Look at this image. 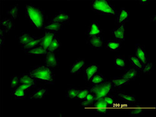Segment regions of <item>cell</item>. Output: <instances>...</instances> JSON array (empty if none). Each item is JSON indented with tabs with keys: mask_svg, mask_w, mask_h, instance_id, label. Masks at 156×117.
Returning a JSON list of instances; mask_svg holds the SVG:
<instances>
[{
	"mask_svg": "<svg viewBox=\"0 0 156 117\" xmlns=\"http://www.w3.org/2000/svg\"><path fill=\"white\" fill-rule=\"evenodd\" d=\"M46 66L51 69L55 68L59 66L58 59L56 57L55 53H50L48 52L46 55L45 59Z\"/></svg>",
	"mask_w": 156,
	"mask_h": 117,
	"instance_id": "52a82bcc",
	"label": "cell"
},
{
	"mask_svg": "<svg viewBox=\"0 0 156 117\" xmlns=\"http://www.w3.org/2000/svg\"><path fill=\"white\" fill-rule=\"evenodd\" d=\"M130 12L124 8H122L117 15V22L118 24H123L129 19Z\"/></svg>",
	"mask_w": 156,
	"mask_h": 117,
	"instance_id": "5bb4252c",
	"label": "cell"
},
{
	"mask_svg": "<svg viewBox=\"0 0 156 117\" xmlns=\"http://www.w3.org/2000/svg\"><path fill=\"white\" fill-rule=\"evenodd\" d=\"M48 53V49L41 46H37L25 51V53L28 55H46Z\"/></svg>",
	"mask_w": 156,
	"mask_h": 117,
	"instance_id": "2e32d148",
	"label": "cell"
},
{
	"mask_svg": "<svg viewBox=\"0 0 156 117\" xmlns=\"http://www.w3.org/2000/svg\"><path fill=\"white\" fill-rule=\"evenodd\" d=\"M144 113L143 109H132L129 111V115L131 116H139Z\"/></svg>",
	"mask_w": 156,
	"mask_h": 117,
	"instance_id": "8d00e7d4",
	"label": "cell"
},
{
	"mask_svg": "<svg viewBox=\"0 0 156 117\" xmlns=\"http://www.w3.org/2000/svg\"><path fill=\"white\" fill-rule=\"evenodd\" d=\"M43 39V36L41 37H33L32 40L27 44H26L25 45L22 46V48L23 50L25 51L27 50L28 49H30L31 48H33L34 47H36L37 46L40 45V43H41V40Z\"/></svg>",
	"mask_w": 156,
	"mask_h": 117,
	"instance_id": "44dd1931",
	"label": "cell"
},
{
	"mask_svg": "<svg viewBox=\"0 0 156 117\" xmlns=\"http://www.w3.org/2000/svg\"><path fill=\"white\" fill-rule=\"evenodd\" d=\"M117 95L118 97L124 101L126 103H134L136 102V99L134 95H129V94H126V93L123 92H119L118 94H117Z\"/></svg>",
	"mask_w": 156,
	"mask_h": 117,
	"instance_id": "d4e9b609",
	"label": "cell"
},
{
	"mask_svg": "<svg viewBox=\"0 0 156 117\" xmlns=\"http://www.w3.org/2000/svg\"><path fill=\"white\" fill-rule=\"evenodd\" d=\"M135 56L143 63L146 64L148 62V56L144 48L140 44H136V54Z\"/></svg>",
	"mask_w": 156,
	"mask_h": 117,
	"instance_id": "30bf717a",
	"label": "cell"
},
{
	"mask_svg": "<svg viewBox=\"0 0 156 117\" xmlns=\"http://www.w3.org/2000/svg\"><path fill=\"white\" fill-rule=\"evenodd\" d=\"M114 66L118 69H124L126 66L125 59L122 56H117L114 59Z\"/></svg>",
	"mask_w": 156,
	"mask_h": 117,
	"instance_id": "f1b7e54d",
	"label": "cell"
},
{
	"mask_svg": "<svg viewBox=\"0 0 156 117\" xmlns=\"http://www.w3.org/2000/svg\"><path fill=\"white\" fill-rule=\"evenodd\" d=\"M93 102H90V101H88L87 100H82V101L81 102V106L82 107H84V108H86V107H92L93 105Z\"/></svg>",
	"mask_w": 156,
	"mask_h": 117,
	"instance_id": "f35d334b",
	"label": "cell"
},
{
	"mask_svg": "<svg viewBox=\"0 0 156 117\" xmlns=\"http://www.w3.org/2000/svg\"><path fill=\"white\" fill-rule=\"evenodd\" d=\"M34 36H32L30 33H23L21 36L18 38V41L19 43L21 45H25L26 44L28 43L33 38Z\"/></svg>",
	"mask_w": 156,
	"mask_h": 117,
	"instance_id": "83f0119b",
	"label": "cell"
},
{
	"mask_svg": "<svg viewBox=\"0 0 156 117\" xmlns=\"http://www.w3.org/2000/svg\"><path fill=\"white\" fill-rule=\"evenodd\" d=\"M84 99L87 100L88 101H90V102H92L93 103L95 102V97H94V95L92 93H90V92H89L87 95V96L86 97V98Z\"/></svg>",
	"mask_w": 156,
	"mask_h": 117,
	"instance_id": "7bdbcfd3",
	"label": "cell"
},
{
	"mask_svg": "<svg viewBox=\"0 0 156 117\" xmlns=\"http://www.w3.org/2000/svg\"><path fill=\"white\" fill-rule=\"evenodd\" d=\"M113 85L111 81H105L104 82L96 84L89 88L90 92L95 97V102L103 98L106 95L110 94L113 90Z\"/></svg>",
	"mask_w": 156,
	"mask_h": 117,
	"instance_id": "277c9868",
	"label": "cell"
},
{
	"mask_svg": "<svg viewBox=\"0 0 156 117\" xmlns=\"http://www.w3.org/2000/svg\"><path fill=\"white\" fill-rule=\"evenodd\" d=\"M56 34L51 33L49 31H46L45 34L44 36H43V39L41 41V43H40V45L43 46V47H44L45 49H48V47H49L52 41H53V38L56 36Z\"/></svg>",
	"mask_w": 156,
	"mask_h": 117,
	"instance_id": "4fadbf2b",
	"label": "cell"
},
{
	"mask_svg": "<svg viewBox=\"0 0 156 117\" xmlns=\"http://www.w3.org/2000/svg\"><path fill=\"white\" fill-rule=\"evenodd\" d=\"M139 2L140 5H148L150 2L149 1V0H140Z\"/></svg>",
	"mask_w": 156,
	"mask_h": 117,
	"instance_id": "ee69618b",
	"label": "cell"
},
{
	"mask_svg": "<svg viewBox=\"0 0 156 117\" xmlns=\"http://www.w3.org/2000/svg\"><path fill=\"white\" fill-rule=\"evenodd\" d=\"M48 92V90L45 88H38L29 97L31 100H41L44 98Z\"/></svg>",
	"mask_w": 156,
	"mask_h": 117,
	"instance_id": "9a60e30c",
	"label": "cell"
},
{
	"mask_svg": "<svg viewBox=\"0 0 156 117\" xmlns=\"http://www.w3.org/2000/svg\"><path fill=\"white\" fill-rule=\"evenodd\" d=\"M5 34L6 33L5 32L4 30H3L2 29H0V46H1V47L4 44L5 40Z\"/></svg>",
	"mask_w": 156,
	"mask_h": 117,
	"instance_id": "ab89813d",
	"label": "cell"
},
{
	"mask_svg": "<svg viewBox=\"0 0 156 117\" xmlns=\"http://www.w3.org/2000/svg\"><path fill=\"white\" fill-rule=\"evenodd\" d=\"M53 21H57L61 24L66 23L70 20V15L68 12L64 11H59L58 13L53 17Z\"/></svg>",
	"mask_w": 156,
	"mask_h": 117,
	"instance_id": "e0dca14e",
	"label": "cell"
},
{
	"mask_svg": "<svg viewBox=\"0 0 156 117\" xmlns=\"http://www.w3.org/2000/svg\"><path fill=\"white\" fill-rule=\"evenodd\" d=\"M102 29L101 28L99 23L97 21H94L90 23L87 31V34L88 37H90L96 35H100Z\"/></svg>",
	"mask_w": 156,
	"mask_h": 117,
	"instance_id": "8fae6325",
	"label": "cell"
},
{
	"mask_svg": "<svg viewBox=\"0 0 156 117\" xmlns=\"http://www.w3.org/2000/svg\"><path fill=\"white\" fill-rule=\"evenodd\" d=\"M0 26H1V29L5 31V32L8 33L10 31H11L14 28L13 22H12V19L9 18H4L1 22H0Z\"/></svg>",
	"mask_w": 156,
	"mask_h": 117,
	"instance_id": "ffe728a7",
	"label": "cell"
},
{
	"mask_svg": "<svg viewBox=\"0 0 156 117\" xmlns=\"http://www.w3.org/2000/svg\"><path fill=\"white\" fill-rule=\"evenodd\" d=\"M113 88H120L122 86L125 85H127L131 81H129V79H125V78H123L122 77H114L112 79L111 81Z\"/></svg>",
	"mask_w": 156,
	"mask_h": 117,
	"instance_id": "d6986e66",
	"label": "cell"
},
{
	"mask_svg": "<svg viewBox=\"0 0 156 117\" xmlns=\"http://www.w3.org/2000/svg\"><path fill=\"white\" fill-rule=\"evenodd\" d=\"M62 28V24L51 20L46 24L44 26V29L46 31H49L53 33H58L61 31Z\"/></svg>",
	"mask_w": 156,
	"mask_h": 117,
	"instance_id": "ba28073f",
	"label": "cell"
},
{
	"mask_svg": "<svg viewBox=\"0 0 156 117\" xmlns=\"http://www.w3.org/2000/svg\"><path fill=\"white\" fill-rule=\"evenodd\" d=\"M20 84H29L34 86V87L37 85V81L33 78L32 76H31L29 74H23L20 77Z\"/></svg>",
	"mask_w": 156,
	"mask_h": 117,
	"instance_id": "ac0fdd59",
	"label": "cell"
},
{
	"mask_svg": "<svg viewBox=\"0 0 156 117\" xmlns=\"http://www.w3.org/2000/svg\"><path fill=\"white\" fill-rule=\"evenodd\" d=\"M99 70V65L93 64L89 65L84 69V78L87 81H90L91 78L98 72Z\"/></svg>",
	"mask_w": 156,
	"mask_h": 117,
	"instance_id": "5b68a950",
	"label": "cell"
},
{
	"mask_svg": "<svg viewBox=\"0 0 156 117\" xmlns=\"http://www.w3.org/2000/svg\"><path fill=\"white\" fill-rule=\"evenodd\" d=\"M16 99H24L26 98V91L20 87H16L12 93Z\"/></svg>",
	"mask_w": 156,
	"mask_h": 117,
	"instance_id": "f546056e",
	"label": "cell"
},
{
	"mask_svg": "<svg viewBox=\"0 0 156 117\" xmlns=\"http://www.w3.org/2000/svg\"><path fill=\"white\" fill-rule=\"evenodd\" d=\"M108 109L104 108H98L95 110V112L98 114H106L108 113Z\"/></svg>",
	"mask_w": 156,
	"mask_h": 117,
	"instance_id": "b9f144b4",
	"label": "cell"
},
{
	"mask_svg": "<svg viewBox=\"0 0 156 117\" xmlns=\"http://www.w3.org/2000/svg\"><path fill=\"white\" fill-rule=\"evenodd\" d=\"M29 74L36 81L45 84H53L55 82L53 71L46 66H36L30 71Z\"/></svg>",
	"mask_w": 156,
	"mask_h": 117,
	"instance_id": "7a4b0ae2",
	"label": "cell"
},
{
	"mask_svg": "<svg viewBox=\"0 0 156 117\" xmlns=\"http://www.w3.org/2000/svg\"><path fill=\"white\" fill-rule=\"evenodd\" d=\"M61 42L59 40V38L56 36L54 38L53 41H52L48 49V51L50 52V53H55L61 47Z\"/></svg>",
	"mask_w": 156,
	"mask_h": 117,
	"instance_id": "484cf974",
	"label": "cell"
},
{
	"mask_svg": "<svg viewBox=\"0 0 156 117\" xmlns=\"http://www.w3.org/2000/svg\"><path fill=\"white\" fill-rule=\"evenodd\" d=\"M86 66V62L84 59H79L75 61L70 68V73L77 74L83 70Z\"/></svg>",
	"mask_w": 156,
	"mask_h": 117,
	"instance_id": "9c48e42d",
	"label": "cell"
},
{
	"mask_svg": "<svg viewBox=\"0 0 156 117\" xmlns=\"http://www.w3.org/2000/svg\"><path fill=\"white\" fill-rule=\"evenodd\" d=\"M89 92H90L89 88L80 89V91H79V92H78V94H77L76 99L81 100H84Z\"/></svg>",
	"mask_w": 156,
	"mask_h": 117,
	"instance_id": "d6a6232c",
	"label": "cell"
},
{
	"mask_svg": "<svg viewBox=\"0 0 156 117\" xmlns=\"http://www.w3.org/2000/svg\"><path fill=\"white\" fill-rule=\"evenodd\" d=\"M94 106L96 108H107L108 107V104L106 103L104 98L94 102Z\"/></svg>",
	"mask_w": 156,
	"mask_h": 117,
	"instance_id": "d590c367",
	"label": "cell"
},
{
	"mask_svg": "<svg viewBox=\"0 0 156 117\" xmlns=\"http://www.w3.org/2000/svg\"><path fill=\"white\" fill-rule=\"evenodd\" d=\"M26 18L36 29H41L44 21V15L42 9L33 4H27L25 7Z\"/></svg>",
	"mask_w": 156,
	"mask_h": 117,
	"instance_id": "6da1fadb",
	"label": "cell"
},
{
	"mask_svg": "<svg viewBox=\"0 0 156 117\" xmlns=\"http://www.w3.org/2000/svg\"><path fill=\"white\" fill-rule=\"evenodd\" d=\"M129 60L133 67L136 68L139 71H142V69L144 67V65L143 64V63L135 55L129 56Z\"/></svg>",
	"mask_w": 156,
	"mask_h": 117,
	"instance_id": "603a6c76",
	"label": "cell"
},
{
	"mask_svg": "<svg viewBox=\"0 0 156 117\" xmlns=\"http://www.w3.org/2000/svg\"><path fill=\"white\" fill-rule=\"evenodd\" d=\"M90 8L101 15H114L117 13L114 6L108 0H93L90 3Z\"/></svg>",
	"mask_w": 156,
	"mask_h": 117,
	"instance_id": "3957f363",
	"label": "cell"
},
{
	"mask_svg": "<svg viewBox=\"0 0 156 117\" xmlns=\"http://www.w3.org/2000/svg\"><path fill=\"white\" fill-rule=\"evenodd\" d=\"M87 43L90 47L96 49H99L102 47L103 37L101 34L88 37Z\"/></svg>",
	"mask_w": 156,
	"mask_h": 117,
	"instance_id": "8992f818",
	"label": "cell"
},
{
	"mask_svg": "<svg viewBox=\"0 0 156 117\" xmlns=\"http://www.w3.org/2000/svg\"><path fill=\"white\" fill-rule=\"evenodd\" d=\"M112 34L115 40L120 42L125 40V25L124 24L119 25L118 27L114 29L112 31Z\"/></svg>",
	"mask_w": 156,
	"mask_h": 117,
	"instance_id": "7c38bea8",
	"label": "cell"
},
{
	"mask_svg": "<svg viewBox=\"0 0 156 117\" xmlns=\"http://www.w3.org/2000/svg\"><path fill=\"white\" fill-rule=\"evenodd\" d=\"M138 73H139V71L136 68L132 67L128 69L123 74V75L121 77L123 78H125V79H129V81H133L136 79Z\"/></svg>",
	"mask_w": 156,
	"mask_h": 117,
	"instance_id": "7402d4cb",
	"label": "cell"
},
{
	"mask_svg": "<svg viewBox=\"0 0 156 117\" xmlns=\"http://www.w3.org/2000/svg\"><path fill=\"white\" fill-rule=\"evenodd\" d=\"M103 98H104V100H105V101L106 102V103L108 104V107L112 106L113 104L115 103V102L114 98L112 95H111L110 94L106 95V97H105Z\"/></svg>",
	"mask_w": 156,
	"mask_h": 117,
	"instance_id": "74e56055",
	"label": "cell"
},
{
	"mask_svg": "<svg viewBox=\"0 0 156 117\" xmlns=\"http://www.w3.org/2000/svg\"><path fill=\"white\" fill-rule=\"evenodd\" d=\"M80 89L77 88H69L67 90L66 97L69 99H76Z\"/></svg>",
	"mask_w": 156,
	"mask_h": 117,
	"instance_id": "1f68e13d",
	"label": "cell"
},
{
	"mask_svg": "<svg viewBox=\"0 0 156 117\" xmlns=\"http://www.w3.org/2000/svg\"><path fill=\"white\" fill-rule=\"evenodd\" d=\"M121 46V42L117 40H109L106 43V48L108 50L115 52L118 50Z\"/></svg>",
	"mask_w": 156,
	"mask_h": 117,
	"instance_id": "cb8c5ba5",
	"label": "cell"
},
{
	"mask_svg": "<svg viewBox=\"0 0 156 117\" xmlns=\"http://www.w3.org/2000/svg\"><path fill=\"white\" fill-rule=\"evenodd\" d=\"M19 9H20V6L18 4H16L15 5H14L12 7H11L9 9H8L7 11V14L10 16V17L12 19L16 20L19 16Z\"/></svg>",
	"mask_w": 156,
	"mask_h": 117,
	"instance_id": "4316f807",
	"label": "cell"
},
{
	"mask_svg": "<svg viewBox=\"0 0 156 117\" xmlns=\"http://www.w3.org/2000/svg\"><path fill=\"white\" fill-rule=\"evenodd\" d=\"M154 69V66L152 62H147L146 64H144V67L142 69V72L144 74H149Z\"/></svg>",
	"mask_w": 156,
	"mask_h": 117,
	"instance_id": "e575fe53",
	"label": "cell"
},
{
	"mask_svg": "<svg viewBox=\"0 0 156 117\" xmlns=\"http://www.w3.org/2000/svg\"><path fill=\"white\" fill-rule=\"evenodd\" d=\"M18 87H20V88H21L24 90L25 91H27V90H30V88H33V87H34L33 86V85H29V84H20V85H18Z\"/></svg>",
	"mask_w": 156,
	"mask_h": 117,
	"instance_id": "60d3db41",
	"label": "cell"
},
{
	"mask_svg": "<svg viewBox=\"0 0 156 117\" xmlns=\"http://www.w3.org/2000/svg\"><path fill=\"white\" fill-rule=\"evenodd\" d=\"M105 81V78L101 74L97 73L96 74L90 79V82H91L93 84H99Z\"/></svg>",
	"mask_w": 156,
	"mask_h": 117,
	"instance_id": "4dcf8cb0",
	"label": "cell"
},
{
	"mask_svg": "<svg viewBox=\"0 0 156 117\" xmlns=\"http://www.w3.org/2000/svg\"><path fill=\"white\" fill-rule=\"evenodd\" d=\"M20 77L18 75H14L11 77V88L15 89L20 84Z\"/></svg>",
	"mask_w": 156,
	"mask_h": 117,
	"instance_id": "836d02e7",
	"label": "cell"
},
{
	"mask_svg": "<svg viewBox=\"0 0 156 117\" xmlns=\"http://www.w3.org/2000/svg\"><path fill=\"white\" fill-rule=\"evenodd\" d=\"M151 22H155V15H154L153 16V17L151 18Z\"/></svg>",
	"mask_w": 156,
	"mask_h": 117,
	"instance_id": "f6af8a7d",
	"label": "cell"
}]
</instances>
